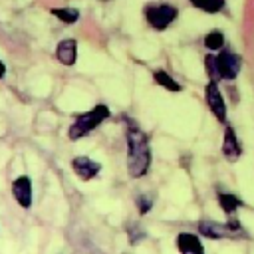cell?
Returning a JSON list of instances; mask_svg holds the SVG:
<instances>
[{
    "instance_id": "6da1fadb",
    "label": "cell",
    "mask_w": 254,
    "mask_h": 254,
    "mask_svg": "<svg viewBox=\"0 0 254 254\" xmlns=\"http://www.w3.org/2000/svg\"><path fill=\"white\" fill-rule=\"evenodd\" d=\"M127 171L131 177L139 179L143 177L147 171H149V165H151V149H149V141H147V135L137 129V127H131L127 129Z\"/></svg>"
},
{
    "instance_id": "7a4b0ae2",
    "label": "cell",
    "mask_w": 254,
    "mask_h": 254,
    "mask_svg": "<svg viewBox=\"0 0 254 254\" xmlns=\"http://www.w3.org/2000/svg\"><path fill=\"white\" fill-rule=\"evenodd\" d=\"M206 69L210 73V81L234 79L240 71V58L228 50H222L216 56H206Z\"/></svg>"
},
{
    "instance_id": "3957f363",
    "label": "cell",
    "mask_w": 254,
    "mask_h": 254,
    "mask_svg": "<svg viewBox=\"0 0 254 254\" xmlns=\"http://www.w3.org/2000/svg\"><path fill=\"white\" fill-rule=\"evenodd\" d=\"M109 117V107L107 105H95L93 109L81 113L69 127V139L71 141H77L85 135H89L101 121H105Z\"/></svg>"
},
{
    "instance_id": "277c9868",
    "label": "cell",
    "mask_w": 254,
    "mask_h": 254,
    "mask_svg": "<svg viewBox=\"0 0 254 254\" xmlns=\"http://www.w3.org/2000/svg\"><path fill=\"white\" fill-rule=\"evenodd\" d=\"M177 8L169 6V4H161V6H149L145 10V18L149 22L151 28L155 30H165L167 26H171L177 18Z\"/></svg>"
},
{
    "instance_id": "5b68a950",
    "label": "cell",
    "mask_w": 254,
    "mask_h": 254,
    "mask_svg": "<svg viewBox=\"0 0 254 254\" xmlns=\"http://www.w3.org/2000/svg\"><path fill=\"white\" fill-rule=\"evenodd\" d=\"M206 103H208V109L212 111V115L218 119V121H226V105H224V99H222V93L216 85V81H210L206 85Z\"/></svg>"
},
{
    "instance_id": "8992f818",
    "label": "cell",
    "mask_w": 254,
    "mask_h": 254,
    "mask_svg": "<svg viewBox=\"0 0 254 254\" xmlns=\"http://www.w3.org/2000/svg\"><path fill=\"white\" fill-rule=\"evenodd\" d=\"M12 194L24 208H30L32 206V181H30V177H26V175L18 177L12 183Z\"/></svg>"
},
{
    "instance_id": "52a82bcc",
    "label": "cell",
    "mask_w": 254,
    "mask_h": 254,
    "mask_svg": "<svg viewBox=\"0 0 254 254\" xmlns=\"http://www.w3.org/2000/svg\"><path fill=\"white\" fill-rule=\"evenodd\" d=\"M71 167H73L75 175H77L79 179H83V181L93 179V177L101 171V165H99L97 161H91L89 157H75V159L71 161Z\"/></svg>"
},
{
    "instance_id": "ba28073f",
    "label": "cell",
    "mask_w": 254,
    "mask_h": 254,
    "mask_svg": "<svg viewBox=\"0 0 254 254\" xmlns=\"http://www.w3.org/2000/svg\"><path fill=\"white\" fill-rule=\"evenodd\" d=\"M56 58L64 65H73L77 60V42L75 40H62L56 48Z\"/></svg>"
},
{
    "instance_id": "9c48e42d",
    "label": "cell",
    "mask_w": 254,
    "mask_h": 254,
    "mask_svg": "<svg viewBox=\"0 0 254 254\" xmlns=\"http://www.w3.org/2000/svg\"><path fill=\"white\" fill-rule=\"evenodd\" d=\"M222 153H224V157H226V159H230V161L238 159V157H240V153H242V147L238 145V139H236V133H234V129H232V127H226V131H224Z\"/></svg>"
},
{
    "instance_id": "30bf717a",
    "label": "cell",
    "mask_w": 254,
    "mask_h": 254,
    "mask_svg": "<svg viewBox=\"0 0 254 254\" xmlns=\"http://www.w3.org/2000/svg\"><path fill=\"white\" fill-rule=\"evenodd\" d=\"M177 248L181 252H194V254H200L204 248H202V242L198 240L196 234H190V232H181L177 236Z\"/></svg>"
},
{
    "instance_id": "8fae6325",
    "label": "cell",
    "mask_w": 254,
    "mask_h": 254,
    "mask_svg": "<svg viewBox=\"0 0 254 254\" xmlns=\"http://www.w3.org/2000/svg\"><path fill=\"white\" fill-rule=\"evenodd\" d=\"M200 232L210 236V238H220V236H226L228 230H236L238 228V222H228V224H216V222H200L198 224Z\"/></svg>"
},
{
    "instance_id": "7c38bea8",
    "label": "cell",
    "mask_w": 254,
    "mask_h": 254,
    "mask_svg": "<svg viewBox=\"0 0 254 254\" xmlns=\"http://www.w3.org/2000/svg\"><path fill=\"white\" fill-rule=\"evenodd\" d=\"M50 12H52V16H56L58 20H62L65 24H75L79 20V10H75V8H52Z\"/></svg>"
},
{
    "instance_id": "4fadbf2b",
    "label": "cell",
    "mask_w": 254,
    "mask_h": 254,
    "mask_svg": "<svg viewBox=\"0 0 254 254\" xmlns=\"http://www.w3.org/2000/svg\"><path fill=\"white\" fill-rule=\"evenodd\" d=\"M194 8H198V10H202V12H206V14H216V12H220L222 10V6H224V0H189Z\"/></svg>"
},
{
    "instance_id": "5bb4252c",
    "label": "cell",
    "mask_w": 254,
    "mask_h": 254,
    "mask_svg": "<svg viewBox=\"0 0 254 254\" xmlns=\"http://www.w3.org/2000/svg\"><path fill=\"white\" fill-rule=\"evenodd\" d=\"M218 204L224 212H234L240 206V198L232 192H218Z\"/></svg>"
},
{
    "instance_id": "9a60e30c",
    "label": "cell",
    "mask_w": 254,
    "mask_h": 254,
    "mask_svg": "<svg viewBox=\"0 0 254 254\" xmlns=\"http://www.w3.org/2000/svg\"><path fill=\"white\" fill-rule=\"evenodd\" d=\"M153 79H155V83L163 85V87L169 89V91H181V85H179L169 73H165L163 69H157V71L153 73Z\"/></svg>"
},
{
    "instance_id": "2e32d148",
    "label": "cell",
    "mask_w": 254,
    "mask_h": 254,
    "mask_svg": "<svg viewBox=\"0 0 254 254\" xmlns=\"http://www.w3.org/2000/svg\"><path fill=\"white\" fill-rule=\"evenodd\" d=\"M204 46L208 50H220L224 46V34L220 30H210L206 36H204Z\"/></svg>"
},
{
    "instance_id": "e0dca14e",
    "label": "cell",
    "mask_w": 254,
    "mask_h": 254,
    "mask_svg": "<svg viewBox=\"0 0 254 254\" xmlns=\"http://www.w3.org/2000/svg\"><path fill=\"white\" fill-rule=\"evenodd\" d=\"M137 202H139V210H141L143 214H145V212L151 208V200H147V198H145V200H143V198H139Z\"/></svg>"
},
{
    "instance_id": "ac0fdd59",
    "label": "cell",
    "mask_w": 254,
    "mask_h": 254,
    "mask_svg": "<svg viewBox=\"0 0 254 254\" xmlns=\"http://www.w3.org/2000/svg\"><path fill=\"white\" fill-rule=\"evenodd\" d=\"M4 75H6V65H4V62L0 60V79H2Z\"/></svg>"
}]
</instances>
